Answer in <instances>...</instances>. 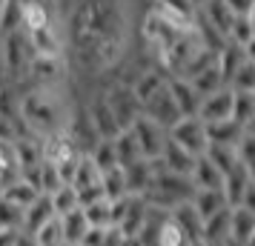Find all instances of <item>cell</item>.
<instances>
[{"mask_svg": "<svg viewBox=\"0 0 255 246\" xmlns=\"http://www.w3.org/2000/svg\"><path fill=\"white\" fill-rule=\"evenodd\" d=\"M238 161H241L247 169L255 166V138L253 135H247V132H244L241 143H238Z\"/></svg>", "mask_w": 255, "mask_h": 246, "instance_id": "obj_37", "label": "cell"}, {"mask_svg": "<svg viewBox=\"0 0 255 246\" xmlns=\"http://www.w3.org/2000/svg\"><path fill=\"white\" fill-rule=\"evenodd\" d=\"M224 3L230 6V12L235 14V17H247V14H250V9L255 6L253 0H224Z\"/></svg>", "mask_w": 255, "mask_h": 246, "instance_id": "obj_38", "label": "cell"}, {"mask_svg": "<svg viewBox=\"0 0 255 246\" xmlns=\"http://www.w3.org/2000/svg\"><path fill=\"white\" fill-rule=\"evenodd\" d=\"M23 238V229H0V246H17Z\"/></svg>", "mask_w": 255, "mask_h": 246, "instance_id": "obj_39", "label": "cell"}, {"mask_svg": "<svg viewBox=\"0 0 255 246\" xmlns=\"http://www.w3.org/2000/svg\"><path fill=\"white\" fill-rule=\"evenodd\" d=\"M198 17L204 20L207 26H212L224 40H230V32H232V23H235V14L230 12V6L224 0H209L207 6L198 12Z\"/></svg>", "mask_w": 255, "mask_h": 246, "instance_id": "obj_12", "label": "cell"}, {"mask_svg": "<svg viewBox=\"0 0 255 246\" xmlns=\"http://www.w3.org/2000/svg\"><path fill=\"white\" fill-rule=\"evenodd\" d=\"M60 229H63V241L66 244H81L86 232H89V221L83 209H75L69 215H60Z\"/></svg>", "mask_w": 255, "mask_h": 246, "instance_id": "obj_25", "label": "cell"}, {"mask_svg": "<svg viewBox=\"0 0 255 246\" xmlns=\"http://www.w3.org/2000/svg\"><path fill=\"white\" fill-rule=\"evenodd\" d=\"M189 203H192V209L198 212L201 221H207V218H212V215H218L221 209H230L221 189H198Z\"/></svg>", "mask_w": 255, "mask_h": 246, "instance_id": "obj_19", "label": "cell"}, {"mask_svg": "<svg viewBox=\"0 0 255 246\" xmlns=\"http://www.w3.org/2000/svg\"><path fill=\"white\" fill-rule=\"evenodd\" d=\"M255 235V215L244 206L230 209V241L235 246H247Z\"/></svg>", "mask_w": 255, "mask_h": 246, "instance_id": "obj_15", "label": "cell"}, {"mask_svg": "<svg viewBox=\"0 0 255 246\" xmlns=\"http://www.w3.org/2000/svg\"><path fill=\"white\" fill-rule=\"evenodd\" d=\"M63 32L86 72L115 69L127 55V0H75Z\"/></svg>", "mask_w": 255, "mask_h": 246, "instance_id": "obj_1", "label": "cell"}, {"mask_svg": "<svg viewBox=\"0 0 255 246\" xmlns=\"http://www.w3.org/2000/svg\"><path fill=\"white\" fill-rule=\"evenodd\" d=\"M224 241H230V209H221L218 215L207 218L201 226V244L204 246L224 244Z\"/></svg>", "mask_w": 255, "mask_h": 246, "instance_id": "obj_20", "label": "cell"}, {"mask_svg": "<svg viewBox=\"0 0 255 246\" xmlns=\"http://www.w3.org/2000/svg\"><path fill=\"white\" fill-rule=\"evenodd\" d=\"M255 115V97L250 92H232V120L247 126Z\"/></svg>", "mask_w": 255, "mask_h": 246, "instance_id": "obj_33", "label": "cell"}, {"mask_svg": "<svg viewBox=\"0 0 255 246\" xmlns=\"http://www.w3.org/2000/svg\"><path fill=\"white\" fill-rule=\"evenodd\" d=\"M250 177H253V180H255V166H250Z\"/></svg>", "mask_w": 255, "mask_h": 246, "instance_id": "obj_46", "label": "cell"}, {"mask_svg": "<svg viewBox=\"0 0 255 246\" xmlns=\"http://www.w3.org/2000/svg\"><path fill=\"white\" fill-rule=\"evenodd\" d=\"M63 81H66V58H40V55L32 58L26 83H32V86H63Z\"/></svg>", "mask_w": 255, "mask_h": 246, "instance_id": "obj_8", "label": "cell"}, {"mask_svg": "<svg viewBox=\"0 0 255 246\" xmlns=\"http://www.w3.org/2000/svg\"><path fill=\"white\" fill-rule=\"evenodd\" d=\"M83 215H86V221L89 226H98V229H109L112 226V200H95L89 206H81Z\"/></svg>", "mask_w": 255, "mask_h": 246, "instance_id": "obj_30", "label": "cell"}, {"mask_svg": "<svg viewBox=\"0 0 255 246\" xmlns=\"http://www.w3.org/2000/svg\"><path fill=\"white\" fill-rule=\"evenodd\" d=\"M244 132H247V135H253V138H255V115H253V120H250V123L244 126Z\"/></svg>", "mask_w": 255, "mask_h": 246, "instance_id": "obj_44", "label": "cell"}, {"mask_svg": "<svg viewBox=\"0 0 255 246\" xmlns=\"http://www.w3.org/2000/svg\"><path fill=\"white\" fill-rule=\"evenodd\" d=\"M104 97H106V103H109V109H112V115H115L121 132L129 129L143 115L138 97L132 92V83H115V86H109V89H104Z\"/></svg>", "mask_w": 255, "mask_h": 246, "instance_id": "obj_4", "label": "cell"}, {"mask_svg": "<svg viewBox=\"0 0 255 246\" xmlns=\"http://www.w3.org/2000/svg\"><path fill=\"white\" fill-rule=\"evenodd\" d=\"M230 89L232 92H253L255 89V63L253 60H244L241 66H238V72L232 75V81H230Z\"/></svg>", "mask_w": 255, "mask_h": 246, "instance_id": "obj_35", "label": "cell"}, {"mask_svg": "<svg viewBox=\"0 0 255 246\" xmlns=\"http://www.w3.org/2000/svg\"><path fill=\"white\" fill-rule=\"evenodd\" d=\"M169 81V75L158 66V69H146L138 75V81L132 83V92H135V97H138V103H143L146 97H152V94L161 89L163 83Z\"/></svg>", "mask_w": 255, "mask_h": 246, "instance_id": "obj_23", "label": "cell"}, {"mask_svg": "<svg viewBox=\"0 0 255 246\" xmlns=\"http://www.w3.org/2000/svg\"><path fill=\"white\" fill-rule=\"evenodd\" d=\"M66 246H81V244H66Z\"/></svg>", "mask_w": 255, "mask_h": 246, "instance_id": "obj_48", "label": "cell"}, {"mask_svg": "<svg viewBox=\"0 0 255 246\" xmlns=\"http://www.w3.org/2000/svg\"><path fill=\"white\" fill-rule=\"evenodd\" d=\"M0 229H23V209L0 198Z\"/></svg>", "mask_w": 255, "mask_h": 246, "instance_id": "obj_36", "label": "cell"}, {"mask_svg": "<svg viewBox=\"0 0 255 246\" xmlns=\"http://www.w3.org/2000/svg\"><path fill=\"white\" fill-rule=\"evenodd\" d=\"M140 112L149 117V120H155L158 126H163L166 132L181 120V112H178V106H175V100H172V94H169V86H166V83H163L152 97H146V100L140 103Z\"/></svg>", "mask_w": 255, "mask_h": 246, "instance_id": "obj_7", "label": "cell"}, {"mask_svg": "<svg viewBox=\"0 0 255 246\" xmlns=\"http://www.w3.org/2000/svg\"><path fill=\"white\" fill-rule=\"evenodd\" d=\"M238 206H244V209H250L255 215V180H250V186H247V192H244V198Z\"/></svg>", "mask_w": 255, "mask_h": 246, "instance_id": "obj_40", "label": "cell"}, {"mask_svg": "<svg viewBox=\"0 0 255 246\" xmlns=\"http://www.w3.org/2000/svg\"><path fill=\"white\" fill-rule=\"evenodd\" d=\"M20 180V164L14 155V143H0V189Z\"/></svg>", "mask_w": 255, "mask_h": 246, "instance_id": "obj_28", "label": "cell"}, {"mask_svg": "<svg viewBox=\"0 0 255 246\" xmlns=\"http://www.w3.org/2000/svg\"><path fill=\"white\" fill-rule=\"evenodd\" d=\"M209 0H189V6H192V9H195V12H201V9H204V6H207Z\"/></svg>", "mask_w": 255, "mask_h": 246, "instance_id": "obj_43", "label": "cell"}, {"mask_svg": "<svg viewBox=\"0 0 255 246\" xmlns=\"http://www.w3.org/2000/svg\"><path fill=\"white\" fill-rule=\"evenodd\" d=\"M86 115H89V123H92L98 141H112V138H118V135H121V126H118L115 115H112V109H109V103H106L104 92L98 94L92 103H89Z\"/></svg>", "mask_w": 255, "mask_h": 246, "instance_id": "obj_9", "label": "cell"}, {"mask_svg": "<svg viewBox=\"0 0 255 246\" xmlns=\"http://www.w3.org/2000/svg\"><path fill=\"white\" fill-rule=\"evenodd\" d=\"M247 246H255V235H253V241H250V244H247Z\"/></svg>", "mask_w": 255, "mask_h": 246, "instance_id": "obj_47", "label": "cell"}, {"mask_svg": "<svg viewBox=\"0 0 255 246\" xmlns=\"http://www.w3.org/2000/svg\"><path fill=\"white\" fill-rule=\"evenodd\" d=\"M35 246H66L63 241V229H60V218H52L49 223H43L35 235H29Z\"/></svg>", "mask_w": 255, "mask_h": 246, "instance_id": "obj_31", "label": "cell"}, {"mask_svg": "<svg viewBox=\"0 0 255 246\" xmlns=\"http://www.w3.org/2000/svg\"><path fill=\"white\" fill-rule=\"evenodd\" d=\"M189 180H192L195 192L198 189H221L224 186V172L209 161L207 155H201L195 166H192V172H189Z\"/></svg>", "mask_w": 255, "mask_h": 246, "instance_id": "obj_16", "label": "cell"}, {"mask_svg": "<svg viewBox=\"0 0 255 246\" xmlns=\"http://www.w3.org/2000/svg\"><path fill=\"white\" fill-rule=\"evenodd\" d=\"M101 189H104L106 200H121L127 198V175H124V169L121 166H115V169H109V172H104L101 175Z\"/></svg>", "mask_w": 255, "mask_h": 246, "instance_id": "obj_29", "label": "cell"}, {"mask_svg": "<svg viewBox=\"0 0 255 246\" xmlns=\"http://www.w3.org/2000/svg\"><path fill=\"white\" fill-rule=\"evenodd\" d=\"M212 246H235L232 241H224V244H212Z\"/></svg>", "mask_w": 255, "mask_h": 246, "instance_id": "obj_45", "label": "cell"}, {"mask_svg": "<svg viewBox=\"0 0 255 246\" xmlns=\"http://www.w3.org/2000/svg\"><path fill=\"white\" fill-rule=\"evenodd\" d=\"M69 186L78 189V195H81V192H89V189H101V169L92 164L89 155H81L78 169H75V177H72Z\"/></svg>", "mask_w": 255, "mask_h": 246, "instance_id": "obj_22", "label": "cell"}, {"mask_svg": "<svg viewBox=\"0 0 255 246\" xmlns=\"http://www.w3.org/2000/svg\"><path fill=\"white\" fill-rule=\"evenodd\" d=\"M37 192L32 183H26L23 177L20 180H14V183H9V186H3L0 189V198L3 200H9V203H14V206H20V209H26V206H32L37 200Z\"/></svg>", "mask_w": 255, "mask_h": 246, "instance_id": "obj_26", "label": "cell"}, {"mask_svg": "<svg viewBox=\"0 0 255 246\" xmlns=\"http://www.w3.org/2000/svg\"><path fill=\"white\" fill-rule=\"evenodd\" d=\"M186 81L192 83V89H195L201 97H207V94H212V92H218V89H224V78H221L218 63H215V60H212V63H207L204 69H198L195 75H189Z\"/></svg>", "mask_w": 255, "mask_h": 246, "instance_id": "obj_21", "label": "cell"}, {"mask_svg": "<svg viewBox=\"0 0 255 246\" xmlns=\"http://www.w3.org/2000/svg\"><path fill=\"white\" fill-rule=\"evenodd\" d=\"M112 146H115V158H118V166L121 169H129V166H135L138 161H143L138 143H135V138H132L129 129H124L118 138H112Z\"/></svg>", "mask_w": 255, "mask_h": 246, "instance_id": "obj_24", "label": "cell"}, {"mask_svg": "<svg viewBox=\"0 0 255 246\" xmlns=\"http://www.w3.org/2000/svg\"><path fill=\"white\" fill-rule=\"evenodd\" d=\"M250 169L244 164H238L232 172H227L224 175V186H221V192H224V200H227V206H238L244 198V192H247V186H250Z\"/></svg>", "mask_w": 255, "mask_h": 246, "instance_id": "obj_17", "label": "cell"}, {"mask_svg": "<svg viewBox=\"0 0 255 246\" xmlns=\"http://www.w3.org/2000/svg\"><path fill=\"white\" fill-rule=\"evenodd\" d=\"M0 86H6V63H3V46H0Z\"/></svg>", "mask_w": 255, "mask_h": 246, "instance_id": "obj_42", "label": "cell"}, {"mask_svg": "<svg viewBox=\"0 0 255 246\" xmlns=\"http://www.w3.org/2000/svg\"><path fill=\"white\" fill-rule=\"evenodd\" d=\"M198 158H192L189 152H184L178 143L166 141V146H163L161 158H158V166H161L163 172H172V175H181V177H189V172H192V166H195Z\"/></svg>", "mask_w": 255, "mask_h": 246, "instance_id": "obj_13", "label": "cell"}, {"mask_svg": "<svg viewBox=\"0 0 255 246\" xmlns=\"http://www.w3.org/2000/svg\"><path fill=\"white\" fill-rule=\"evenodd\" d=\"M166 135H169V141L178 143V146H181L184 152H189L192 158H201L209 146L207 126H204V120H198V117H181Z\"/></svg>", "mask_w": 255, "mask_h": 246, "instance_id": "obj_6", "label": "cell"}, {"mask_svg": "<svg viewBox=\"0 0 255 246\" xmlns=\"http://www.w3.org/2000/svg\"><path fill=\"white\" fill-rule=\"evenodd\" d=\"M89 158H92V164L101 169V175L118 166V158H115V146H112V141H98V143L92 146Z\"/></svg>", "mask_w": 255, "mask_h": 246, "instance_id": "obj_34", "label": "cell"}, {"mask_svg": "<svg viewBox=\"0 0 255 246\" xmlns=\"http://www.w3.org/2000/svg\"><path fill=\"white\" fill-rule=\"evenodd\" d=\"M198 120L204 123H218V120H230L232 117V89L224 86L218 92L201 97V106H198Z\"/></svg>", "mask_w": 255, "mask_h": 246, "instance_id": "obj_10", "label": "cell"}, {"mask_svg": "<svg viewBox=\"0 0 255 246\" xmlns=\"http://www.w3.org/2000/svg\"><path fill=\"white\" fill-rule=\"evenodd\" d=\"M244 55H247V60H253V63H255V37L244 46Z\"/></svg>", "mask_w": 255, "mask_h": 246, "instance_id": "obj_41", "label": "cell"}, {"mask_svg": "<svg viewBox=\"0 0 255 246\" xmlns=\"http://www.w3.org/2000/svg\"><path fill=\"white\" fill-rule=\"evenodd\" d=\"M166 86H169V94H172V100H175V106H178L181 117H195L198 106H201V94L192 89V83L186 81V78H169Z\"/></svg>", "mask_w": 255, "mask_h": 246, "instance_id": "obj_11", "label": "cell"}, {"mask_svg": "<svg viewBox=\"0 0 255 246\" xmlns=\"http://www.w3.org/2000/svg\"><path fill=\"white\" fill-rule=\"evenodd\" d=\"M72 115L69 100L63 97V86H29L20 94V120L26 135L49 138L66 129Z\"/></svg>", "mask_w": 255, "mask_h": 246, "instance_id": "obj_2", "label": "cell"}, {"mask_svg": "<svg viewBox=\"0 0 255 246\" xmlns=\"http://www.w3.org/2000/svg\"><path fill=\"white\" fill-rule=\"evenodd\" d=\"M155 246H192V241H189L184 235V229L166 215V218L158 223V229H155Z\"/></svg>", "mask_w": 255, "mask_h": 246, "instance_id": "obj_27", "label": "cell"}, {"mask_svg": "<svg viewBox=\"0 0 255 246\" xmlns=\"http://www.w3.org/2000/svg\"><path fill=\"white\" fill-rule=\"evenodd\" d=\"M250 94H253V97H255V89H253V92H250Z\"/></svg>", "mask_w": 255, "mask_h": 246, "instance_id": "obj_49", "label": "cell"}, {"mask_svg": "<svg viewBox=\"0 0 255 246\" xmlns=\"http://www.w3.org/2000/svg\"><path fill=\"white\" fill-rule=\"evenodd\" d=\"M55 3H58V0H55Z\"/></svg>", "mask_w": 255, "mask_h": 246, "instance_id": "obj_50", "label": "cell"}, {"mask_svg": "<svg viewBox=\"0 0 255 246\" xmlns=\"http://www.w3.org/2000/svg\"><path fill=\"white\" fill-rule=\"evenodd\" d=\"M52 218H58V215H55V206H52L49 195H37L35 203L23 209V232L26 235H35L37 229H40L43 223H49Z\"/></svg>", "mask_w": 255, "mask_h": 246, "instance_id": "obj_18", "label": "cell"}, {"mask_svg": "<svg viewBox=\"0 0 255 246\" xmlns=\"http://www.w3.org/2000/svg\"><path fill=\"white\" fill-rule=\"evenodd\" d=\"M129 132H132V138H135V143H138L143 161H158L161 152H163V146H166V141H169L166 129L158 126L155 120H149L146 115H140L138 120L129 126Z\"/></svg>", "mask_w": 255, "mask_h": 246, "instance_id": "obj_5", "label": "cell"}, {"mask_svg": "<svg viewBox=\"0 0 255 246\" xmlns=\"http://www.w3.org/2000/svg\"><path fill=\"white\" fill-rule=\"evenodd\" d=\"M0 46H3V63H6V86H23V81L29 78V66H32V43L26 37L23 29L17 32H6L0 35Z\"/></svg>", "mask_w": 255, "mask_h": 246, "instance_id": "obj_3", "label": "cell"}, {"mask_svg": "<svg viewBox=\"0 0 255 246\" xmlns=\"http://www.w3.org/2000/svg\"><path fill=\"white\" fill-rule=\"evenodd\" d=\"M52 200V206H55V215H69V212L81 209V198H78V189L75 186H60L58 192H52L49 195Z\"/></svg>", "mask_w": 255, "mask_h": 246, "instance_id": "obj_32", "label": "cell"}, {"mask_svg": "<svg viewBox=\"0 0 255 246\" xmlns=\"http://www.w3.org/2000/svg\"><path fill=\"white\" fill-rule=\"evenodd\" d=\"M204 126H207L209 146H232V149H238V143H241V138H244V126L235 123L232 117L230 120H218V123H204Z\"/></svg>", "mask_w": 255, "mask_h": 246, "instance_id": "obj_14", "label": "cell"}]
</instances>
